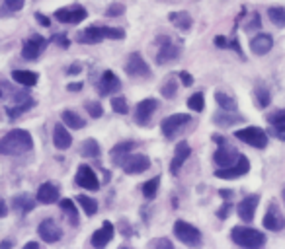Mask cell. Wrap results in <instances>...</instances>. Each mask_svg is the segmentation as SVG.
Here are the masks:
<instances>
[{
  "label": "cell",
  "mask_w": 285,
  "mask_h": 249,
  "mask_svg": "<svg viewBox=\"0 0 285 249\" xmlns=\"http://www.w3.org/2000/svg\"><path fill=\"white\" fill-rule=\"evenodd\" d=\"M31 148H33L31 134L24 129H12L0 140V154L4 156H20V154L30 152Z\"/></svg>",
  "instance_id": "cell-1"
},
{
  "label": "cell",
  "mask_w": 285,
  "mask_h": 249,
  "mask_svg": "<svg viewBox=\"0 0 285 249\" xmlns=\"http://www.w3.org/2000/svg\"><path fill=\"white\" fill-rule=\"evenodd\" d=\"M231 241L235 245H240V247L256 249V247H262L265 243V234H262L260 230H254V228L235 226L231 230Z\"/></svg>",
  "instance_id": "cell-2"
},
{
  "label": "cell",
  "mask_w": 285,
  "mask_h": 249,
  "mask_svg": "<svg viewBox=\"0 0 285 249\" xmlns=\"http://www.w3.org/2000/svg\"><path fill=\"white\" fill-rule=\"evenodd\" d=\"M125 37V31L121 28H104V26H90V28L82 29L77 39L80 43H100L102 39H123Z\"/></svg>",
  "instance_id": "cell-3"
},
{
  "label": "cell",
  "mask_w": 285,
  "mask_h": 249,
  "mask_svg": "<svg viewBox=\"0 0 285 249\" xmlns=\"http://www.w3.org/2000/svg\"><path fill=\"white\" fill-rule=\"evenodd\" d=\"M157 55H155V60L157 65H166V63H172L180 57L182 53V43L180 41H174L168 35H158L157 37Z\"/></svg>",
  "instance_id": "cell-4"
},
{
  "label": "cell",
  "mask_w": 285,
  "mask_h": 249,
  "mask_svg": "<svg viewBox=\"0 0 285 249\" xmlns=\"http://www.w3.org/2000/svg\"><path fill=\"white\" fill-rule=\"evenodd\" d=\"M174 234H176V238L184 245H189V247H197V245H201V232L197 230L196 226H192V224H187L184 220H178L174 224Z\"/></svg>",
  "instance_id": "cell-5"
},
{
  "label": "cell",
  "mask_w": 285,
  "mask_h": 249,
  "mask_svg": "<svg viewBox=\"0 0 285 249\" xmlns=\"http://www.w3.org/2000/svg\"><path fill=\"white\" fill-rule=\"evenodd\" d=\"M192 123V117L187 113H174V115L166 117L162 123H160V129H162V134L166 138H174L178 136V133H182L187 125Z\"/></svg>",
  "instance_id": "cell-6"
},
{
  "label": "cell",
  "mask_w": 285,
  "mask_h": 249,
  "mask_svg": "<svg viewBox=\"0 0 285 249\" xmlns=\"http://www.w3.org/2000/svg\"><path fill=\"white\" fill-rule=\"evenodd\" d=\"M235 136L238 140H242L244 144H250L254 148H265L268 146V134L258 129V127H246V129H240L236 131Z\"/></svg>",
  "instance_id": "cell-7"
},
{
  "label": "cell",
  "mask_w": 285,
  "mask_h": 249,
  "mask_svg": "<svg viewBox=\"0 0 285 249\" xmlns=\"http://www.w3.org/2000/svg\"><path fill=\"white\" fill-rule=\"evenodd\" d=\"M12 99H14V106L6 107V115H8L10 121H16V119H18L24 111H28L30 107L35 106V101L31 99L28 92H14Z\"/></svg>",
  "instance_id": "cell-8"
},
{
  "label": "cell",
  "mask_w": 285,
  "mask_h": 249,
  "mask_svg": "<svg viewBox=\"0 0 285 249\" xmlns=\"http://www.w3.org/2000/svg\"><path fill=\"white\" fill-rule=\"evenodd\" d=\"M248 172H250V162H248L246 156L240 154V158H238L236 163L229 165V168H219L215 172V177H219V179H236V177L246 175Z\"/></svg>",
  "instance_id": "cell-9"
},
{
  "label": "cell",
  "mask_w": 285,
  "mask_h": 249,
  "mask_svg": "<svg viewBox=\"0 0 285 249\" xmlns=\"http://www.w3.org/2000/svg\"><path fill=\"white\" fill-rule=\"evenodd\" d=\"M74 181H77L79 187H82V189H88V191H98L100 189L98 175H96V172H94L90 165H86V163H84V165H79Z\"/></svg>",
  "instance_id": "cell-10"
},
{
  "label": "cell",
  "mask_w": 285,
  "mask_h": 249,
  "mask_svg": "<svg viewBox=\"0 0 285 249\" xmlns=\"http://www.w3.org/2000/svg\"><path fill=\"white\" fill-rule=\"evenodd\" d=\"M125 72L131 78H148L150 76V68L145 63V58L141 57L139 53H131L125 63Z\"/></svg>",
  "instance_id": "cell-11"
},
{
  "label": "cell",
  "mask_w": 285,
  "mask_h": 249,
  "mask_svg": "<svg viewBox=\"0 0 285 249\" xmlns=\"http://www.w3.org/2000/svg\"><path fill=\"white\" fill-rule=\"evenodd\" d=\"M157 109H158L157 99H150V97H148V99L139 101L137 109H135V121H137V125H141V127H148L153 115L157 113Z\"/></svg>",
  "instance_id": "cell-12"
},
{
  "label": "cell",
  "mask_w": 285,
  "mask_h": 249,
  "mask_svg": "<svg viewBox=\"0 0 285 249\" xmlns=\"http://www.w3.org/2000/svg\"><path fill=\"white\" fill-rule=\"evenodd\" d=\"M55 18L61 24H80L88 18V12L82 6H69V8H61L55 12Z\"/></svg>",
  "instance_id": "cell-13"
},
{
  "label": "cell",
  "mask_w": 285,
  "mask_h": 249,
  "mask_svg": "<svg viewBox=\"0 0 285 249\" xmlns=\"http://www.w3.org/2000/svg\"><path fill=\"white\" fill-rule=\"evenodd\" d=\"M45 45H47V41L41 37V35H37V33H33V35L24 43V47H22V57L28 58V60H35V58L43 53Z\"/></svg>",
  "instance_id": "cell-14"
},
{
  "label": "cell",
  "mask_w": 285,
  "mask_h": 249,
  "mask_svg": "<svg viewBox=\"0 0 285 249\" xmlns=\"http://www.w3.org/2000/svg\"><path fill=\"white\" fill-rule=\"evenodd\" d=\"M121 168L129 175H135V173L147 172L148 168H150V160H148V156H145V154H135V156H127V160L123 162Z\"/></svg>",
  "instance_id": "cell-15"
},
{
  "label": "cell",
  "mask_w": 285,
  "mask_h": 249,
  "mask_svg": "<svg viewBox=\"0 0 285 249\" xmlns=\"http://www.w3.org/2000/svg\"><path fill=\"white\" fill-rule=\"evenodd\" d=\"M258 202H260V197H258V195H248V197H244L242 201L236 204V214H238V218L244 222H252L254 212H256V209H258Z\"/></svg>",
  "instance_id": "cell-16"
},
{
  "label": "cell",
  "mask_w": 285,
  "mask_h": 249,
  "mask_svg": "<svg viewBox=\"0 0 285 249\" xmlns=\"http://www.w3.org/2000/svg\"><path fill=\"white\" fill-rule=\"evenodd\" d=\"M37 234H40V238L45 241V243H55V241H59L61 236H63L61 228L55 224V220H51V218H45V220L37 226Z\"/></svg>",
  "instance_id": "cell-17"
},
{
  "label": "cell",
  "mask_w": 285,
  "mask_h": 249,
  "mask_svg": "<svg viewBox=\"0 0 285 249\" xmlns=\"http://www.w3.org/2000/svg\"><path fill=\"white\" fill-rule=\"evenodd\" d=\"M192 154V148L187 142H178L176 144V150H174V156H172V162H170V173L172 175H178L182 165L186 163V160L189 158Z\"/></svg>",
  "instance_id": "cell-18"
},
{
  "label": "cell",
  "mask_w": 285,
  "mask_h": 249,
  "mask_svg": "<svg viewBox=\"0 0 285 249\" xmlns=\"http://www.w3.org/2000/svg\"><path fill=\"white\" fill-rule=\"evenodd\" d=\"M264 228L265 230H272V232H279L285 228V218L283 214L279 212V209H277V204H272L270 206V211L264 214Z\"/></svg>",
  "instance_id": "cell-19"
},
{
  "label": "cell",
  "mask_w": 285,
  "mask_h": 249,
  "mask_svg": "<svg viewBox=\"0 0 285 249\" xmlns=\"http://www.w3.org/2000/svg\"><path fill=\"white\" fill-rule=\"evenodd\" d=\"M137 148V142L135 140H123V142H118L113 148H111V162L116 163V165H123V162L127 160V156L131 150H135Z\"/></svg>",
  "instance_id": "cell-20"
},
{
  "label": "cell",
  "mask_w": 285,
  "mask_h": 249,
  "mask_svg": "<svg viewBox=\"0 0 285 249\" xmlns=\"http://www.w3.org/2000/svg\"><path fill=\"white\" fill-rule=\"evenodd\" d=\"M238 158H240V154H236L235 148L225 146V144H221V148L213 154V160H215V163L219 168H229V165L238 162Z\"/></svg>",
  "instance_id": "cell-21"
},
{
  "label": "cell",
  "mask_w": 285,
  "mask_h": 249,
  "mask_svg": "<svg viewBox=\"0 0 285 249\" xmlns=\"http://www.w3.org/2000/svg\"><path fill=\"white\" fill-rule=\"evenodd\" d=\"M113 234H116V230H113V224L106 220L104 224H102V228H100V230L94 232V236H92V245H94V247H98V249L106 247L109 241L113 240Z\"/></svg>",
  "instance_id": "cell-22"
},
{
  "label": "cell",
  "mask_w": 285,
  "mask_h": 249,
  "mask_svg": "<svg viewBox=\"0 0 285 249\" xmlns=\"http://www.w3.org/2000/svg\"><path fill=\"white\" fill-rule=\"evenodd\" d=\"M100 94L102 96H109V94H116L121 90V82H119V78L116 76V72H111V70H106L102 78H100Z\"/></svg>",
  "instance_id": "cell-23"
},
{
  "label": "cell",
  "mask_w": 285,
  "mask_h": 249,
  "mask_svg": "<svg viewBox=\"0 0 285 249\" xmlns=\"http://www.w3.org/2000/svg\"><path fill=\"white\" fill-rule=\"evenodd\" d=\"M274 47V39L270 37L268 33H258L252 41H250V49H252V53L254 55H265V53H270Z\"/></svg>",
  "instance_id": "cell-24"
},
{
  "label": "cell",
  "mask_w": 285,
  "mask_h": 249,
  "mask_svg": "<svg viewBox=\"0 0 285 249\" xmlns=\"http://www.w3.org/2000/svg\"><path fill=\"white\" fill-rule=\"evenodd\" d=\"M37 201L43 204H53V202L59 201V187L55 183H43L40 189H37Z\"/></svg>",
  "instance_id": "cell-25"
},
{
  "label": "cell",
  "mask_w": 285,
  "mask_h": 249,
  "mask_svg": "<svg viewBox=\"0 0 285 249\" xmlns=\"http://www.w3.org/2000/svg\"><path fill=\"white\" fill-rule=\"evenodd\" d=\"M53 144H55V148H59V150L70 148L72 136H70V133L65 129V125H55V131H53Z\"/></svg>",
  "instance_id": "cell-26"
},
{
  "label": "cell",
  "mask_w": 285,
  "mask_h": 249,
  "mask_svg": "<svg viewBox=\"0 0 285 249\" xmlns=\"http://www.w3.org/2000/svg\"><path fill=\"white\" fill-rule=\"evenodd\" d=\"M12 78L14 82H18L22 86H35L37 84V72H31V70H14L12 72Z\"/></svg>",
  "instance_id": "cell-27"
},
{
  "label": "cell",
  "mask_w": 285,
  "mask_h": 249,
  "mask_svg": "<svg viewBox=\"0 0 285 249\" xmlns=\"http://www.w3.org/2000/svg\"><path fill=\"white\" fill-rule=\"evenodd\" d=\"M168 19H170L178 29H182V31H187V29L192 28V24H194V19H192V16H189L187 12H172V14L168 16Z\"/></svg>",
  "instance_id": "cell-28"
},
{
  "label": "cell",
  "mask_w": 285,
  "mask_h": 249,
  "mask_svg": "<svg viewBox=\"0 0 285 249\" xmlns=\"http://www.w3.org/2000/svg\"><path fill=\"white\" fill-rule=\"evenodd\" d=\"M14 209L20 212V214H28V212L33 211V206H35V201L31 199L30 195H16L14 197Z\"/></svg>",
  "instance_id": "cell-29"
},
{
  "label": "cell",
  "mask_w": 285,
  "mask_h": 249,
  "mask_svg": "<svg viewBox=\"0 0 285 249\" xmlns=\"http://www.w3.org/2000/svg\"><path fill=\"white\" fill-rule=\"evenodd\" d=\"M61 117H63V123L67 125V127H70V129H82L84 127V119L79 115V113H74L72 109H65L63 113H61Z\"/></svg>",
  "instance_id": "cell-30"
},
{
  "label": "cell",
  "mask_w": 285,
  "mask_h": 249,
  "mask_svg": "<svg viewBox=\"0 0 285 249\" xmlns=\"http://www.w3.org/2000/svg\"><path fill=\"white\" fill-rule=\"evenodd\" d=\"M59 204H61V211L69 214L70 224L72 226H79V209H77V204L70 201V199H63V201H59Z\"/></svg>",
  "instance_id": "cell-31"
},
{
  "label": "cell",
  "mask_w": 285,
  "mask_h": 249,
  "mask_svg": "<svg viewBox=\"0 0 285 249\" xmlns=\"http://www.w3.org/2000/svg\"><path fill=\"white\" fill-rule=\"evenodd\" d=\"M268 18L277 28H285V6H272L268 10Z\"/></svg>",
  "instance_id": "cell-32"
},
{
  "label": "cell",
  "mask_w": 285,
  "mask_h": 249,
  "mask_svg": "<svg viewBox=\"0 0 285 249\" xmlns=\"http://www.w3.org/2000/svg\"><path fill=\"white\" fill-rule=\"evenodd\" d=\"M215 101L223 111H235L236 109V99L225 94V92H215Z\"/></svg>",
  "instance_id": "cell-33"
},
{
  "label": "cell",
  "mask_w": 285,
  "mask_h": 249,
  "mask_svg": "<svg viewBox=\"0 0 285 249\" xmlns=\"http://www.w3.org/2000/svg\"><path fill=\"white\" fill-rule=\"evenodd\" d=\"M80 154L84 156V158H98L100 156V144L94 140V138H88V140H84L82 146H80Z\"/></svg>",
  "instance_id": "cell-34"
},
{
  "label": "cell",
  "mask_w": 285,
  "mask_h": 249,
  "mask_svg": "<svg viewBox=\"0 0 285 249\" xmlns=\"http://www.w3.org/2000/svg\"><path fill=\"white\" fill-rule=\"evenodd\" d=\"M229 111H225V113H215L213 115V121H215L217 125H221V127H231V125L235 123H242L244 119L240 115H226Z\"/></svg>",
  "instance_id": "cell-35"
},
{
  "label": "cell",
  "mask_w": 285,
  "mask_h": 249,
  "mask_svg": "<svg viewBox=\"0 0 285 249\" xmlns=\"http://www.w3.org/2000/svg\"><path fill=\"white\" fill-rule=\"evenodd\" d=\"M158 185H160V177H153V179H148L141 185V191L147 199H155L158 193Z\"/></svg>",
  "instance_id": "cell-36"
},
{
  "label": "cell",
  "mask_w": 285,
  "mask_h": 249,
  "mask_svg": "<svg viewBox=\"0 0 285 249\" xmlns=\"http://www.w3.org/2000/svg\"><path fill=\"white\" fill-rule=\"evenodd\" d=\"M254 97H256V103H258V107H262V109H265V107L270 106V101H272V96H270L268 88H264V86H256Z\"/></svg>",
  "instance_id": "cell-37"
},
{
  "label": "cell",
  "mask_w": 285,
  "mask_h": 249,
  "mask_svg": "<svg viewBox=\"0 0 285 249\" xmlns=\"http://www.w3.org/2000/svg\"><path fill=\"white\" fill-rule=\"evenodd\" d=\"M268 121H270V125L274 127L277 133H285V109L277 111V113H272V115L268 117Z\"/></svg>",
  "instance_id": "cell-38"
},
{
  "label": "cell",
  "mask_w": 285,
  "mask_h": 249,
  "mask_svg": "<svg viewBox=\"0 0 285 249\" xmlns=\"http://www.w3.org/2000/svg\"><path fill=\"white\" fill-rule=\"evenodd\" d=\"M79 204L84 209V212H86L88 216H94V214L98 212V204H96V201H94V199H90V197H86V195H80Z\"/></svg>",
  "instance_id": "cell-39"
},
{
  "label": "cell",
  "mask_w": 285,
  "mask_h": 249,
  "mask_svg": "<svg viewBox=\"0 0 285 249\" xmlns=\"http://www.w3.org/2000/svg\"><path fill=\"white\" fill-rule=\"evenodd\" d=\"M176 92H178V82H176V78H168L166 82H164V86H162V90H160V94L164 97H174L176 96Z\"/></svg>",
  "instance_id": "cell-40"
},
{
  "label": "cell",
  "mask_w": 285,
  "mask_h": 249,
  "mask_svg": "<svg viewBox=\"0 0 285 249\" xmlns=\"http://www.w3.org/2000/svg\"><path fill=\"white\" fill-rule=\"evenodd\" d=\"M187 107L194 109V111H203V107H205V97H203V94H194V96L187 99Z\"/></svg>",
  "instance_id": "cell-41"
},
{
  "label": "cell",
  "mask_w": 285,
  "mask_h": 249,
  "mask_svg": "<svg viewBox=\"0 0 285 249\" xmlns=\"http://www.w3.org/2000/svg\"><path fill=\"white\" fill-rule=\"evenodd\" d=\"M111 107L119 115H127L129 113V106L125 101V97H111Z\"/></svg>",
  "instance_id": "cell-42"
},
{
  "label": "cell",
  "mask_w": 285,
  "mask_h": 249,
  "mask_svg": "<svg viewBox=\"0 0 285 249\" xmlns=\"http://www.w3.org/2000/svg\"><path fill=\"white\" fill-rule=\"evenodd\" d=\"M24 8V0H4V8H2V14L6 16L8 12H18V10Z\"/></svg>",
  "instance_id": "cell-43"
},
{
  "label": "cell",
  "mask_w": 285,
  "mask_h": 249,
  "mask_svg": "<svg viewBox=\"0 0 285 249\" xmlns=\"http://www.w3.org/2000/svg\"><path fill=\"white\" fill-rule=\"evenodd\" d=\"M86 109H88V115L94 117V119H100L104 115V109H102L98 101H86Z\"/></svg>",
  "instance_id": "cell-44"
},
{
  "label": "cell",
  "mask_w": 285,
  "mask_h": 249,
  "mask_svg": "<svg viewBox=\"0 0 285 249\" xmlns=\"http://www.w3.org/2000/svg\"><path fill=\"white\" fill-rule=\"evenodd\" d=\"M123 12H125V6H123V4H111V6H108V10H106V16H108V18H118Z\"/></svg>",
  "instance_id": "cell-45"
},
{
  "label": "cell",
  "mask_w": 285,
  "mask_h": 249,
  "mask_svg": "<svg viewBox=\"0 0 285 249\" xmlns=\"http://www.w3.org/2000/svg\"><path fill=\"white\" fill-rule=\"evenodd\" d=\"M260 28H262V19H260V14H252V19L248 22L246 29H248V31H254V29H260Z\"/></svg>",
  "instance_id": "cell-46"
},
{
  "label": "cell",
  "mask_w": 285,
  "mask_h": 249,
  "mask_svg": "<svg viewBox=\"0 0 285 249\" xmlns=\"http://www.w3.org/2000/svg\"><path fill=\"white\" fill-rule=\"evenodd\" d=\"M150 247H164V249H174L170 240H155L150 241Z\"/></svg>",
  "instance_id": "cell-47"
},
{
  "label": "cell",
  "mask_w": 285,
  "mask_h": 249,
  "mask_svg": "<svg viewBox=\"0 0 285 249\" xmlns=\"http://www.w3.org/2000/svg\"><path fill=\"white\" fill-rule=\"evenodd\" d=\"M53 41H55L57 45H61L63 49H67L70 45L69 37H67V35H59V33H57V35H53Z\"/></svg>",
  "instance_id": "cell-48"
},
{
  "label": "cell",
  "mask_w": 285,
  "mask_h": 249,
  "mask_svg": "<svg viewBox=\"0 0 285 249\" xmlns=\"http://www.w3.org/2000/svg\"><path fill=\"white\" fill-rule=\"evenodd\" d=\"M231 206H233V204H231V201H225V204H223V209L217 212V216H219L221 220H225L226 214H229V211H231Z\"/></svg>",
  "instance_id": "cell-49"
},
{
  "label": "cell",
  "mask_w": 285,
  "mask_h": 249,
  "mask_svg": "<svg viewBox=\"0 0 285 249\" xmlns=\"http://www.w3.org/2000/svg\"><path fill=\"white\" fill-rule=\"evenodd\" d=\"M35 19L40 22V26H43V28H49V26H51V19L47 18V16H43L41 12H37V14H35Z\"/></svg>",
  "instance_id": "cell-50"
},
{
  "label": "cell",
  "mask_w": 285,
  "mask_h": 249,
  "mask_svg": "<svg viewBox=\"0 0 285 249\" xmlns=\"http://www.w3.org/2000/svg\"><path fill=\"white\" fill-rule=\"evenodd\" d=\"M180 78H182V84L184 86H192L194 84V78H192L189 72H180Z\"/></svg>",
  "instance_id": "cell-51"
},
{
  "label": "cell",
  "mask_w": 285,
  "mask_h": 249,
  "mask_svg": "<svg viewBox=\"0 0 285 249\" xmlns=\"http://www.w3.org/2000/svg\"><path fill=\"white\" fill-rule=\"evenodd\" d=\"M213 43H215L219 49H226V47H229V41H226L223 35H217V37L213 39Z\"/></svg>",
  "instance_id": "cell-52"
},
{
  "label": "cell",
  "mask_w": 285,
  "mask_h": 249,
  "mask_svg": "<svg viewBox=\"0 0 285 249\" xmlns=\"http://www.w3.org/2000/svg\"><path fill=\"white\" fill-rule=\"evenodd\" d=\"M229 47L235 49L236 53L240 55V57H244V55H242V51H240V45H238V39H233V41H229Z\"/></svg>",
  "instance_id": "cell-53"
},
{
  "label": "cell",
  "mask_w": 285,
  "mask_h": 249,
  "mask_svg": "<svg viewBox=\"0 0 285 249\" xmlns=\"http://www.w3.org/2000/svg\"><path fill=\"white\" fill-rule=\"evenodd\" d=\"M67 90H69V92H80V90H82V82H72V84L67 86Z\"/></svg>",
  "instance_id": "cell-54"
},
{
  "label": "cell",
  "mask_w": 285,
  "mask_h": 249,
  "mask_svg": "<svg viewBox=\"0 0 285 249\" xmlns=\"http://www.w3.org/2000/svg\"><path fill=\"white\" fill-rule=\"evenodd\" d=\"M219 195L225 199V201H231V197H233V191H229V189H223V191H219Z\"/></svg>",
  "instance_id": "cell-55"
},
{
  "label": "cell",
  "mask_w": 285,
  "mask_h": 249,
  "mask_svg": "<svg viewBox=\"0 0 285 249\" xmlns=\"http://www.w3.org/2000/svg\"><path fill=\"white\" fill-rule=\"evenodd\" d=\"M0 206H2V218L8 216V206H6V201H0Z\"/></svg>",
  "instance_id": "cell-56"
},
{
  "label": "cell",
  "mask_w": 285,
  "mask_h": 249,
  "mask_svg": "<svg viewBox=\"0 0 285 249\" xmlns=\"http://www.w3.org/2000/svg\"><path fill=\"white\" fill-rule=\"evenodd\" d=\"M77 72H80V65H70L69 74H77Z\"/></svg>",
  "instance_id": "cell-57"
},
{
  "label": "cell",
  "mask_w": 285,
  "mask_h": 249,
  "mask_svg": "<svg viewBox=\"0 0 285 249\" xmlns=\"http://www.w3.org/2000/svg\"><path fill=\"white\" fill-rule=\"evenodd\" d=\"M213 142H217L219 146H221V144H225V138H223V136H219V134H213Z\"/></svg>",
  "instance_id": "cell-58"
},
{
  "label": "cell",
  "mask_w": 285,
  "mask_h": 249,
  "mask_svg": "<svg viewBox=\"0 0 285 249\" xmlns=\"http://www.w3.org/2000/svg\"><path fill=\"white\" fill-rule=\"evenodd\" d=\"M40 247V243L37 241H30V243H26V249H37Z\"/></svg>",
  "instance_id": "cell-59"
},
{
  "label": "cell",
  "mask_w": 285,
  "mask_h": 249,
  "mask_svg": "<svg viewBox=\"0 0 285 249\" xmlns=\"http://www.w3.org/2000/svg\"><path fill=\"white\" fill-rule=\"evenodd\" d=\"M0 247H2V249H8V247H12V241H2V243H0Z\"/></svg>",
  "instance_id": "cell-60"
},
{
  "label": "cell",
  "mask_w": 285,
  "mask_h": 249,
  "mask_svg": "<svg viewBox=\"0 0 285 249\" xmlns=\"http://www.w3.org/2000/svg\"><path fill=\"white\" fill-rule=\"evenodd\" d=\"M283 201H285V187H283Z\"/></svg>",
  "instance_id": "cell-61"
}]
</instances>
